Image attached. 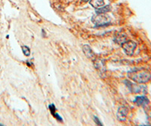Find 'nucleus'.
Here are the masks:
<instances>
[{"mask_svg":"<svg viewBox=\"0 0 151 126\" xmlns=\"http://www.w3.org/2000/svg\"><path fill=\"white\" fill-rule=\"evenodd\" d=\"M49 109H50V111H51V113H52V115H54V114L56 112V108H55V107L54 104H50Z\"/></svg>","mask_w":151,"mask_h":126,"instance_id":"obj_13","label":"nucleus"},{"mask_svg":"<svg viewBox=\"0 0 151 126\" xmlns=\"http://www.w3.org/2000/svg\"><path fill=\"white\" fill-rule=\"evenodd\" d=\"M94 122L98 125H103V124L101 122V121L99 120V119H98V117H96V116H94Z\"/></svg>","mask_w":151,"mask_h":126,"instance_id":"obj_14","label":"nucleus"},{"mask_svg":"<svg viewBox=\"0 0 151 126\" xmlns=\"http://www.w3.org/2000/svg\"><path fill=\"white\" fill-rule=\"evenodd\" d=\"M125 41H126V37H125V34L118 33V34H116L115 36V38H114V42H115L116 43L122 45Z\"/></svg>","mask_w":151,"mask_h":126,"instance_id":"obj_8","label":"nucleus"},{"mask_svg":"<svg viewBox=\"0 0 151 126\" xmlns=\"http://www.w3.org/2000/svg\"><path fill=\"white\" fill-rule=\"evenodd\" d=\"M91 21L96 27L106 26L109 24V22H110L109 17L104 15V14H97L96 15H94L91 18Z\"/></svg>","mask_w":151,"mask_h":126,"instance_id":"obj_2","label":"nucleus"},{"mask_svg":"<svg viewBox=\"0 0 151 126\" xmlns=\"http://www.w3.org/2000/svg\"><path fill=\"white\" fill-rule=\"evenodd\" d=\"M128 112H129V110L125 107H120L119 109L118 110V112H117V119L119 120V121H125L126 119V116L128 115Z\"/></svg>","mask_w":151,"mask_h":126,"instance_id":"obj_5","label":"nucleus"},{"mask_svg":"<svg viewBox=\"0 0 151 126\" xmlns=\"http://www.w3.org/2000/svg\"><path fill=\"white\" fill-rule=\"evenodd\" d=\"M128 77L137 84H145L151 79V73L147 69H140L129 71Z\"/></svg>","mask_w":151,"mask_h":126,"instance_id":"obj_1","label":"nucleus"},{"mask_svg":"<svg viewBox=\"0 0 151 126\" xmlns=\"http://www.w3.org/2000/svg\"><path fill=\"white\" fill-rule=\"evenodd\" d=\"M134 103L137 104V106H142V107H145L149 104V100L146 97L144 96H138L134 100Z\"/></svg>","mask_w":151,"mask_h":126,"instance_id":"obj_6","label":"nucleus"},{"mask_svg":"<svg viewBox=\"0 0 151 126\" xmlns=\"http://www.w3.org/2000/svg\"><path fill=\"white\" fill-rule=\"evenodd\" d=\"M83 50L84 52V54H86V56L88 58H93L94 57V54L93 52L92 49H91V47L88 45H85L83 47Z\"/></svg>","mask_w":151,"mask_h":126,"instance_id":"obj_7","label":"nucleus"},{"mask_svg":"<svg viewBox=\"0 0 151 126\" xmlns=\"http://www.w3.org/2000/svg\"><path fill=\"white\" fill-rule=\"evenodd\" d=\"M82 1H83V2H89L90 0H82Z\"/></svg>","mask_w":151,"mask_h":126,"instance_id":"obj_15","label":"nucleus"},{"mask_svg":"<svg viewBox=\"0 0 151 126\" xmlns=\"http://www.w3.org/2000/svg\"><path fill=\"white\" fill-rule=\"evenodd\" d=\"M89 3L94 9H99L104 5V0H90Z\"/></svg>","mask_w":151,"mask_h":126,"instance_id":"obj_9","label":"nucleus"},{"mask_svg":"<svg viewBox=\"0 0 151 126\" xmlns=\"http://www.w3.org/2000/svg\"><path fill=\"white\" fill-rule=\"evenodd\" d=\"M122 48L127 55L131 56L134 54V51L137 48V44L134 42L132 41V40H128V41H125L122 44Z\"/></svg>","mask_w":151,"mask_h":126,"instance_id":"obj_3","label":"nucleus"},{"mask_svg":"<svg viewBox=\"0 0 151 126\" xmlns=\"http://www.w3.org/2000/svg\"><path fill=\"white\" fill-rule=\"evenodd\" d=\"M21 49H22V52L24 55L27 56V57L30 55V49H29V47L26 46V45H23V46H21Z\"/></svg>","mask_w":151,"mask_h":126,"instance_id":"obj_12","label":"nucleus"},{"mask_svg":"<svg viewBox=\"0 0 151 126\" xmlns=\"http://www.w3.org/2000/svg\"><path fill=\"white\" fill-rule=\"evenodd\" d=\"M112 8L110 5H106L104 6V5L103 7H101L99 9H97L96 10V14H105L106 13L110 12V11H111Z\"/></svg>","mask_w":151,"mask_h":126,"instance_id":"obj_10","label":"nucleus"},{"mask_svg":"<svg viewBox=\"0 0 151 126\" xmlns=\"http://www.w3.org/2000/svg\"><path fill=\"white\" fill-rule=\"evenodd\" d=\"M94 66L95 67L100 71H104L105 69V64L104 61H102V60H97L95 62H94Z\"/></svg>","mask_w":151,"mask_h":126,"instance_id":"obj_11","label":"nucleus"},{"mask_svg":"<svg viewBox=\"0 0 151 126\" xmlns=\"http://www.w3.org/2000/svg\"><path fill=\"white\" fill-rule=\"evenodd\" d=\"M125 85H127L128 88H129V89L130 90L132 93H139V92H141V90H142V87L137 85V83L136 82L132 83L131 82L125 80Z\"/></svg>","mask_w":151,"mask_h":126,"instance_id":"obj_4","label":"nucleus"}]
</instances>
